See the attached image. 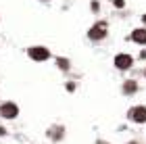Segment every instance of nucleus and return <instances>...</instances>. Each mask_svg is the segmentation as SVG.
I'll return each mask as SVG.
<instances>
[{
  "label": "nucleus",
  "instance_id": "nucleus-13",
  "mask_svg": "<svg viewBox=\"0 0 146 144\" xmlns=\"http://www.w3.org/2000/svg\"><path fill=\"white\" fill-rule=\"evenodd\" d=\"M140 61H146V48H140V54H138Z\"/></svg>",
  "mask_w": 146,
  "mask_h": 144
},
{
  "label": "nucleus",
  "instance_id": "nucleus-16",
  "mask_svg": "<svg viewBox=\"0 0 146 144\" xmlns=\"http://www.w3.org/2000/svg\"><path fill=\"white\" fill-rule=\"evenodd\" d=\"M142 77H144V80H146V67H144V71H142Z\"/></svg>",
  "mask_w": 146,
  "mask_h": 144
},
{
  "label": "nucleus",
  "instance_id": "nucleus-12",
  "mask_svg": "<svg viewBox=\"0 0 146 144\" xmlns=\"http://www.w3.org/2000/svg\"><path fill=\"white\" fill-rule=\"evenodd\" d=\"M113 6L115 9H125V0H113Z\"/></svg>",
  "mask_w": 146,
  "mask_h": 144
},
{
  "label": "nucleus",
  "instance_id": "nucleus-4",
  "mask_svg": "<svg viewBox=\"0 0 146 144\" xmlns=\"http://www.w3.org/2000/svg\"><path fill=\"white\" fill-rule=\"evenodd\" d=\"M134 61L136 58L131 56L129 52H117V54L113 56V67L117 71H121V73H125V71H129L134 67Z\"/></svg>",
  "mask_w": 146,
  "mask_h": 144
},
{
  "label": "nucleus",
  "instance_id": "nucleus-14",
  "mask_svg": "<svg viewBox=\"0 0 146 144\" xmlns=\"http://www.w3.org/2000/svg\"><path fill=\"white\" fill-rule=\"evenodd\" d=\"M140 21H142V27H146V13H142V15H140Z\"/></svg>",
  "mask_w": 146,
  "mask_h": 144
},
{
  "label": "nucleus",
  "instance_id": "nucleus-10",
  "mask_svg": "<svg viewBox=\"0 0 146 144\" xmlns=\"http://www.w3.org/2000/svg\"><path fill=\"white\" fill-rule=\"evenodd\" d=\"M90 11L98 15V13H100V2H98V0H92V2H90Z\"/></svg>",
  "mask_w": 146,
  "mask_h": 144
},
{
  "label": "nucleus",
  "instance_id": "nucleus-3",
  "mask_svg": "<svg viewBox=\"0 0 146 144\" xmlns=\"http://www.w3.org/2000/svg\"><path fill=\"white\" fill-rule=\"evenodd\" d=\"M19 115H21V109H19V104H17L15 100H4V102H0V119H4V121H15Z\"/></svg>",
  "mask_w": 146,
  "mask_h": 144
},
{
  "label": "nucleus",
  "instance_id": "nucleus-9",
  "mask_svg": "<svg viewBox=\"0 0 146 144\" xmlns=\"http://www.w3.org/2000/svg\"><path fill=\"white\" fill-rule=\"evenodd\" d=\"M54 65H56V69L58 71H63V73H69L71 71V58L69 56H54Z\"/></svg>",
  "mask_w": 146,
  "mask_h": 144
},
{
  "label": "nucleus",
  "instance_id": "nucleus-1",
  "mask_svg": "<svg viewBox=\"0 0 146 144\" xmlns=\"http://www.w3.org/2000/svg\"><path fill=\"white\" fill-rule=\"evenodd\" d=\"M88 40L90 42H104L109 38V21H104V19H98L96 23L90 25L88 29Z\"/></svg>",
  "mask_w": 146,
  "mask_h": 144
},
{
  "label": "nucleus",
  "instance_id": "nucleus-11",
  "mask_svg": "<svg viewBox=\"0 0 146 144\" xmlns=\"http://www.w3.org/2000/svg\"><path fill=\"white\" fill-rule=\"evenodd\" d=\"M65 90H67L69 94H73V92L77 90V84H75V82H67V84H65Z\"/></svg>",
  "mask_w": 146,
  "mask_h": 144
},
{
  "label": "nucleus",
  "instance_id": "nucleus-17",
  "mask_svg": "<svg viewBox=\"0 0 146 144\" xmlns=\"http://www.w3.org/2000/svg\"><path fill=\"white\" fill-rule=\"evenodd\" d=\"M40 2H52V0H40Z\"/></svg>",
  "mask_w": 146,
  "mask_h": 144
},
{
  "label": "nucleus",
  "instance_id": "nucleus-6",
  "mask_svg": "<svg viewBox=\"0 0 146 144\" xmlns=\"http://www.w3.org/2000/svg\"><path fill=\"white\" fill-rule=\"evenodd\" d=\"M65 132H67V127H65L63 123H52V125L46 129V138L52 144H58V142L65 140Z\"/></svg>",
  "mask_w": 146,
  "mask_h": 144
},
{
  "label": "nucleus",
  "instance_id": "nucleus-5",
  "mask_svg": "<svg viewBox=\"0 0 146 144\" xmlns=\"http://www.w3.org/2000/svg\"><path fill=\"white\" fill-rule=\"evenodd\" d=\"M125 117H127V121L136 123V125H144L146 123V104H134V107H129Z\"/></svg>",
  "mask_w": 146,
  "mask_h": 144
},
{
  "label": "nucleus",
  "instance_id": "nucleus-7",
  "mask_svg": "<svg viewBox=\"0 0 146 144\" xmlns=\"http://www.w3.org/2000/svg\"><path fill=\"white\" fill-rule=\"evenodd\" d=\"M129 42H134V44H138V46H146V27H134L131 29V34H129Z\"/></svg>",
  "mask_w": 146,
  "mask_h": 144
},
{
  "label": "nucleus",
  "instance_id": "nucleus-15",
  "mask_svg": "<svg viewBox=\"0 0 146 144\" xmlns=\"http://www.w3.org/2000/svg\"><path fill=\"white\" fill-rule=\"evenodd\" d=\"M125 144H142V142H140V140H127Z\"/></svg>",
  "mask_w": 146,
  "mask_h": 144
},
{
  "label": "nucleus",
  "instance_id": "nucleus-2",
  "mask_svg": "<svg viewBox=\"0 0 146 144\" xmlns=\"http://www.w3.org/2000/svg\"><path fill=\"white\" fill-rule=\"evenodd\" d=\"M25 52H27V56L34 63H46V61H50V58H52L50 48L44 46V44H31V46L25 48Z\"/></svg>",
  "mask_w": 146,
  "mask_h": 144
},
{
  "label": "nucleus",
  "instance_id": "nucleus-8",
  "mask_svg": "<svg viewBox=\"0 0 146 144\" xmlns=\"http://www.w3.org/2000/svg\"><path fill=\"white\" fill-rule=\"evenodd\" d=\"M140 92V84H138V80H125L123 84H121V94L123 96H134V94H138Z\"/></svg>",
  "mask_w": 146,
  "mask_h": 144
}]
</instances>
